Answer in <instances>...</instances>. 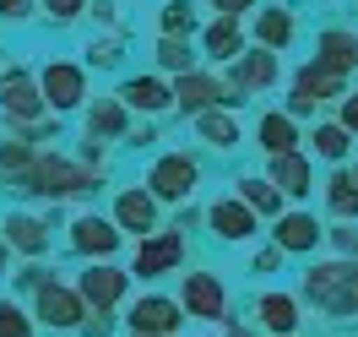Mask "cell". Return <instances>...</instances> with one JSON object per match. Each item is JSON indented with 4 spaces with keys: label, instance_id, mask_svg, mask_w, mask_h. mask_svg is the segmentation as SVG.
Returning <instances> with one entry per match:
<instances>
[{
    "label": "cell",
    "instance_id": "16",
    "mask_svg": "<svg viewBox=\"0 0 358 337\" xmlns=\"http://www.w3.org/2000/svg\"><path fill=\"white\" fill-rule=\"evenodd\" d=\"M152 218H157V207H152V196H147V191H125V196L114 202V223H120V228L147 234V228H152Z\"/></svg>",
    "mask_w": 358,
    "mask_h": 337
},
{
    "label": "cell",
    "instance_id": "26",
    "mask_svg": "<svg viewBox=\"0 0 358 337\" xmlns=\"http://www.w3.org/2000/svg\"><path fill=\"white\" fill-rule=\"evenodd\" d=\"M87 131H92V136H120V131H125V109H120L114 98L92 104V114H87Z\"/></svg>",
    "mask_w": 358,
    "mask_h": 337
},
{
    "label": "cell",
    "instance_id": "39",
    "mask_svg": "<svg viewBox=\"0 0 358 337\" xmlns=\"http://www.w3.org/2000/svg\"><path fill=\"white\" fill-rule=\"evenodd\" d=\"M212 6H217V11H223V17H234V11H245L250 0H212Z\"/></svg>",
    "mask_w": 358,
    "mask_h": 337
},
{
    "label": "cell",
    "instance_id": "2",
    "mask_svg": "<svg viewBox=\"0 0 358 337\" xmlns=\"http://www.w3.org/2000/svg\"><path fill=\"white\" fill-rule=\"evenodd\" d=\"M92 174L82 163H66V158H38L33 169H27V191H38V196H71V191H87Z\"/></svg>",
    "mask_w": 358,
    "mask_h": 337
},
{
    "label": "cell",
    "instance_id": "9",
    "mask_svg": "<svg viewBox=\"0 0 358 337\" xmlns=\"http://www.w3.org/2000/svg\"><path fill=\"white\" fill-rule=\"evenodd\" d=\"M358 60V39L353 33H342V27H331V33H320V55H315V66L331 71V76H348Z\"/></svg>",
    "mask_w": 358,
    "mask_h": 337
},
{
    "label": "cell",
    "instance_id": "37",
    "mask_svg": "<svg viewBox=\"0 0 358 337\" xmlns=\"http://www.w3.org/2000/svg\"><path fill=\"white\" fill-rule=\"evenodd\" d=\"M277 261H282V250H261V256H255V272H277Z\"/></svg>",
    "mask_w": 358,
    "mask_h": 337
},
{
    "label": "cell",
    "instance_id": "25",
    "mask_svg": "<svg viewBox=\"0 0 358 337\" xmlns=\"http://www.w3.org/2000/svg\"><path fill=\"white\" fill-rule=\"evenodd\" d=\"M239 82L245 88H271L277 82V55H239Z\"/></svg>",
    "mask_w": 358,
    "mask_h": 337
},
{
    "label": "cell",
    "instance_id": "21",
    "mask_svg": "<svg viewBox=\"0 0 358 337\" xmlns=\"http://www.w3.org/2000/svg\"><path fill=\"white\" fill-rule=\"evenodd\" d=\"M239 49H245V39H239V22H234V17H217V22H212V33H206V55L234 60Z\"/></svg>",
    "mask_w": 358,
    "mask_h": 337
},
{
    "label": "cell",
    "instance_id": "29",
    "mask_svg": "<svg viewBox=\"0 0 358 337\" xmlns=\"http://www.w3.org/2000/svg\"><path fill=\"white\" fill-rule=\"evenodd\" d=\"M239 185H245V207L250 212H277V207H282L277 185H266V180H239Z\"/></svg>",
    "mask_w": 358,
    "mask_h": 337
},
{
    "label": "cell",
    "instance_id": "15",
    "mask_svg": "<svg viewBox=\"0 0 358 337\" xmlns=\"http://www.w3.org/2000/svg\"><path fill=\"white\" fill-rule=\"evenodd\" d=\"M71 240H76V250H87V256H114L120 250V228L103 223V218H82Z\"/></svg>",
    "mask_w": 358,
    "mask_h": 337
},
{
    "label": "cell",
    "instance_id": "3",
    "mask_svg": "<svg viewBox=\"0 0 358 337\" xmlns=\"http://www.w3.org/2000/svg\"><path fill=\"white\" fill-rule=\"evenodd\" d=\"M185 315H201V321H223L228 315V294L212 272H190L185 277Z\"/></svg>",
    "mask_w": 358,
    "mask_h": 337
},
{
    "label": "cell",
    "instance_id": "12",
    "mask_svg": "<svg viewBox=\"0 0 358 337\" xmlns=\"http://www.w3.org/2000/svg\"><path fill=\"white\" fill-rule=\"evenodd\" d=\"M120 294H125V272H114V267H87V272H82V294H76V299H87V305H98V310H109Z\"/></svg>",
    "mask_w": 358,
    "mask_h": 337
},
{
    "label": "cell",
    "instance_id": "14",
    "mask_svg": "<svg viewBox=\"0 0 358 337\" xmlns=\"http://www.w3.org/2000/svg\"><path fill=\"white\" fill-rule=\"evenodd\" d=\"M250 228H255V212L245 202H217L212 207V234L217 240H250Z\"/></svg>",
    "mask_w": 358,
    "mask_h": 337
},
{
    "label": "cell",
    "instance_id": "33",
    "mask_svg": "<svg viewBox=\"0 0 358 337\" xmlns=\"http://www.w3.org/2000/svg\"><path fill=\"white\" fill-rule=\"evenodd\" d=\"M0 337H33V326H27V315L11 305V299H0Z\"/></svg>",
    "mask_w": 358,
    "mask_h": 337
},
{
    "label": "cell",
    "instance_id": "27",
    "mask_svg": "<svg viewBox=\"0 0 358 337\" xmlns=\"http://www.w3.org/2000/svg\"><path fill=\"white\" fill-rule=\"evenodd\" d=\"M201 136H206V142H212V147H234V142H239V125H234L228 114L206 109V114H201Z\"/></svg>",
    "mask_w": 358,
    "mask_h": 337
},
{
    "label": "cell",
    "instance_id": "24",
    "mask_svg": "<svg viewBox=\"0 0 358 337\" xmlns=\"http://www.w3.org/2000/svg\"><path fill=\"white\" fill-rule=\"evenodd\" d=\"M261 147H266L271 158L293 153V120L288 114H266V120H261Z\"/></svg>",
    "mask_w": 358,
    "mask_h": 337
},
{
    "label": "cell",
    "instance_id": "1",
    "mask_svg": "<svg viewBox=\"0 0 358 337\" xmlns=\"http://www.w3.org/2000/svg\"><path fill=\"white\" fill-rule=\"evenodd\" d=\"M304 294H310L320 310H331L336 321H348L358 310V267L353 261H331V267H315L304 277Z\"/></svg>",
    "mask_w": 358,
    "mask_h": 337
},
{
    "label": "cell",
    "instance_id": "17",
    "mask_svg": "<svg viewBox=\"0 0 358 337\" xmlns=\"http://www.w3.org/2000/svg\"><path fill=\"white\" fill-rule=\"evenodd\" d=\"M320 245V223L304 218V212H288L282 223H277V250H315Z\"/></svg>",
    "mask_w": 358,
    "mask_h": 337
},
{
    "label": "cell",
    "instance_id": "40",
    "mask_svg": "<svg viewBox=\"0 0 358 337\" xmlns=\"http://www.w3.org/2000/svg\"><path fill=\"white\" fill-rule=\"evenodd\" d=\"M136 337H157V332H136Z\"/></svg>",
    "mask_w": 358,
    "mask_h": 337
},
{
    "label": "cell",
    "instance_id": "19",
    "mask_svg": "<svg viewBox=\"0 0 358 337\" xmlns=\"http://www.w3.org/2000/svg\"><path fill=\"white\" fill-rule=\"evenodd\" d=\"M261 326L277 332V337H288L293 326H299V310H293L288 294H266V299H261Z\"/></svg>",
    "mask_w": 358,
    "mask_h": 337
},
{
    "label": "cell",
    "instance_id": "18",
    "mask_svg": "<svg viewBox=\"0 0 358 337\" xmlns=\"http://www.w3.org/2000/svg\"><path fill=\"white\" fill-rule=\"evenodd\" d=\"M271 185H282V191H293V196H304V191H310V163H304L299 153L271 158Z\"/></svg>",
    "mask_w": 358,
    "mask_h": 337
},
{
    "label": "cell",
    "instance_id": "11",
    "mask_svg": "<svg viewBox=\"0 0 358 337\" xmlns=\"http://www.w3.org/2000/svg\"><path fill=\"white\" fill-rule=\"evenodd\" d=\"M174 104L185 114H206L212 104H223V82H212V76H179V88H174Z\"/></svg>",
    "mask_w": 358,
    "mask_h": 337
},
{
    "label": "cell",
    "instance_id": "34",
    "mask_svg": "<svg viewBox=\"0 0 358 337\" xmlns=\"http://www.w3.org/2000/svg\"><path fill=\"white\" fill-rule=\"evenodd\" d=\"M0 163H6V169H27V147L22 142H6V147H0Z\"/></svg>",
    "mask_w": 358,
    "mask_h": 337
},
{
    "label": "cell",
    "instance_id": "32",
    "mask_svg": "<svg viewBox=\"0 0 358 337\" xmlns=\"http://www.w3.org/2000/svg\"><path fill=\"white\" fill-rule=\"evenodd\" d=\"M157 60L169 71H185V76H190V44H185V39H163V44H157Z\"/></svg>",
    "mask_w": 358,
    "mask_h": 337
},
{
    "label": "cell",
    "instance_id": "7",
    "mask_svg": "<svg viewBox=\"0 0 358 337\" xmlns=\"http://www.w3.org/2000/svg\"><path fill=\"white\" fill-rule=\"evenodd\" d=\"M44 98L49 109H76L82 104V71L66 66V60H55V66H44Z\"/></svg>",
    "mask_w": 358,
    "mask_h": 337
},
{
    "label": "cell",
    "instance_id": "6",
    "mask_svg": "<svg viewBox=\"0 0 358 337\" xmlns=\"http://www.w3.org/2000/svg\"><path fill=\"white\" fill-rule=\"evenodd\" d=\"M326 98H342V76H331V71H320V66H304L299 82H293V109L310 114L315 104H326Z\"/></svg>",
    "mask_w": 358,
    "mask_h": 337
},
{
    "label": "cell",
    "instance_id": "10",
    "mask_svg": "<svg viewBox=\"0 0 358 337\" xmlns=\"http://www.w3.org/2000/svg\"><path fill=\"white\" fill-rule=\"evenodd\" d=\"M38 315H44L49 326H76L82 321V299L60 283H38Z\"/></svg>",
    "mask_w": 358,
    "mask_h": 337
},
{
    "label": "cell",
    "instance_id": "28",
    "mask_svg": "<svg viewBox=\"0 0 358 337\" xmlns=\"http://www.w3.org/2000/svg\"><path fill=\"white\" fill-rule=\"evenodd\" d=\"M190 27H196V6H190V0H169V6H163V33L179 39V33H190Z\"/></svg>",
    "mask_w": 358,
    "mask_h": 337
},
{
    "label": "cell",
    "instance_id": "13",
    "mask_svg": "<svg viewBox=\"0 0 358 337\" xmlns=\"http://www.w3.org/2000/svg\"><path fill=\"white\" fill-rule=\"evenodd\" d=\"M131 326L136 332H157V337H169L179 326V305L174 299H141L131 310Z\"/></svg>",
    "mask_w": 358,
    "mask_h": 337
},
{
    "label": "cell",
    "instance_id": "38",
    "mask_svg": "<svg viewBox=\"0 0 358 337\" xmlns=\"http://www.w3.org/2000/svg\"><path fill=\"white\" fill-rule=\"evenodd\" d=\"M0 11L6 17H27V0H0Z\"/></svg>",
    "mask_w": 358,
    "mask_h": 337
},
{
    "label": "cell",
    "instance_id": "5",
    "mask_svg": "<svg viewBox=\"0 0 358 337\" xmlns=\"http://www.w3.org/2000/svg\"><path fill=\"white\" fill-rule=\"evenodd\" d=\"M179 256H185V240H179V234L141 240V245H136V272H141V277H163V272L179 267Z\"/></svg>",
    "mask_w": 358,
    "mask_h": 337
},
{
    "label": "cell",
    "instance_id": "30",
    "mask_svg": "<svg viewBox=\"0 0 358 337\" xmlns=\"http://www.w3.org/2000/svg\"><path fill=\"white\" fill-rule=\"evenodd\" d=\"M315 153L342 163V158H348V131H342V125H320V131H315Z\"/></svg>",
    "mask_w": 358,
    "mask_h": 337
},
{
    "label": "cell",
    "instance_id": "8",
    "mask_svg": "<svg viewBox=\"0 0 358 337\" xmlns=\"http://www.w3.org/2000/svg\"><path fill=\"white\" fill-rule=\"evenodd\" d=\"M0 104H6V114H17V120H38V109H44V98H38V88H33L27 71L0 76Z\"/></svg>",
    "mask_w": 358,
    "mask_h": 337
},
{
    "label": "cell",
    "instance_id": "23",
    "mask_svg": "<svg viewBox=\"0 0 358 337\" xmlns=\"http://www.w3.org/2000/svg\"><path fill=\"white\" fill-rule=\"evenodd\" d=\"M125 104H131V109L157 114L163 104H169V88H163V82H152V76H136L131 88H125Z\"/></svg>",
    "mask_w": 358,
    "mask_h": 337
},
{
    "label": "cell",
    "instance_id": "36",
    "mask_svg": "<svg viewBox=\"0 0 358 337\" xmlns=\"http://www.w3.org/2000/svg\"><path fill=\"white\" fill-rule=\"evenodd\" d=\"M92 60H98V66H114V60H120V44H92Z\"/></svg>",
    "mask_w": 358,
    "mask_h": 337
},
{
    "label": "cell",
    "instance_id": "4",
    "mask_svg": "<svg viewBox=\"0 0 358 337\" xmlns=\"http://www.w3.org/2000/svg\"><path fill=\"white\" fill-rule=\"evenodd\" d=\"M152 196H163V202H179V196H190V185H196V163L185 153H169V158H157V169H152Z\"/></svg>",
    "mask_w": 358,
    "mask_h": 337
},
{
    "label": "cell",
    "instance_id": "20",
    "mask_svg": "<svg viewBox=\"0 0 358 337\" xmlns=\"http://www.w3.org/2000/svg\"><path fill=\"white\" fill-rule=\"evenodd\" d=\"M255 39H261L266 49H282V44L293 39V17L282 11V6H271V11H261V17H255Z\"/></svg>",
    "mask_w": 358,
    "mask_h": 337
},
{
    "label": "cell",
    "instance_id": "31",
    "mask_svg": "<svg viewBox=\"0 0 358 337\" xmlns=\"http://www.w3.org/2000/svg\"><path fill=\"white\" fill-rule=\"evenodd\" d=\"M331 207L342 212V218L358 207V191H353V174H348V169H336V174H331Z\"/></svg>",
    "mask_w": 358,
    "mask_h": 337
},
{
    "label": "cell",
    "instance_id": "35",
    "mask_svg": "<svg viewBox=\"0 0 358 337\" xmlns=\"http://www.w3.org/2000/svg\"><path fill=\"white\" fill-rule=\"evenodd\" d=\"M49 11L60 17V22H71V17H82V0H44Z\"/></svg>",
    "mask_w": 358,
    "mask_h": 337
},
{
    "label": "cell",
    "instance_id": "22",
    "mask_svg": "<svg viewBox=\"0 0 358 337\" xmlns=\"http://www.w3.org/2000/svg\"><path fill=\"white\" fill-rule=\"evenodd\" d=\"M6 245L38 256V250L49 245V234H44V223H38V218H11V223H6Z\"/></svg>",
    "mask_w": 358,
    "mask_h": 337
}]
</instances>
